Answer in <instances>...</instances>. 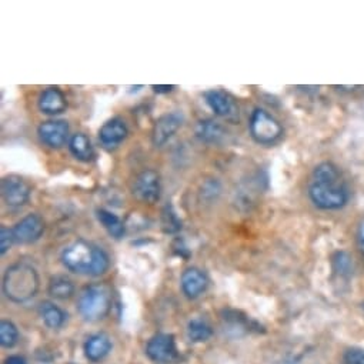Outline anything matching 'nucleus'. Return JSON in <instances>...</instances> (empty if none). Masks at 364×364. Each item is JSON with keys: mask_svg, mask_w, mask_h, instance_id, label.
Wrapping results in <instances>:
<instances>
[{"mask_svg": "<svg viewBox=\"0 0 364 364\" xmlns=\"http://www.w3.org/2000/svg\"><path fill=\"white\" fill-rule=\"evenodd\" d=\"M205 100L216 116L229 122H239V106L226 92L218 89L208 90L205 93Z\"/></svg>", "mask_w": 364, "mask_h": 364, "instance_id": "nucleus-10", "label": "nucleus"}, {"mask_svg": "<svg viewBox=\"0 0 364 364\" xmlns=\"http://www.w3.org/2000/svg\"><path fill=\"white\" fill-rule=\"evenodd\" d=\"M15 242V236H14V230L6 228V226H2L0 228V255H6L12 246H14Z\"/></svg>", "mask_w": 364, "mask_h": 364, "instance_id": "nucleus-26", "label": "nucleus"}, {"mask_svg": "<svg viewBox=\"0 0 364 364\" xmlns=\"http://www.w3.org/2000/svg\"><path fill=\"white\" fill-rule=\"evenodd\" d=\"M213 334L210 324L202 318H193L188 324V336L193 343L208 341Z\"/></svg>", "mask_w": 364, "mask_h": 364, "instance_id": "nucleus-22", "label": "nucleus"}, {"mask_svg": "<svg viewBox=\"0 0 364 364\" xmlns=\"http://www.w3.org/2000/svg\"><path fill=\"white\" fill-rule=\"evenodd\" d=\"M12 230H14L16 243L32 245L38 242L45 233V222L39 215L31 213L23 219H21Z\"/></svg>", "mask_w": 364, "mask_h": 364, "instance_id": "nucleus-11", "label": "nucleus"}, {"mask_svg": "<svg viewBox=\"0 0 364 364\" xmlns=\"http://www.w3.org/2000/svg\"><path fill=\"white\" fill-rule=\"evenodd\" d=\"M346 364H364V350L358 347H351L344 353Z\"/></svg>", "mask_w": 364, "mask_h": 364, "instance_id": "nucleus-27", "label": "nucleus"}, {"mask_svg": "<svg viewBox=\"0 0 364 364\" xmlns=\"http://www.w3.org/2000/svg\"><path fill=\"white\" fill-rule=\"evenodd\" d=\"M49 294L58 300H69L75 294V284L65 276H56L49 283Z\"/></svg>", "mask_w": 364, "mask_h": 364, "instance_id": "nucleus-21", "label": "nucleus"}, {"mask_svg": "<svg viewBox=\"0 0 364 364\" xmlns=\"http://www.w3.org/2000/svg\"><path fill=\"white\" fill-rule=\"evenodd\" d=\"M196 137L206 144H219L226 137L225 127L215 119L199 120L195 127Z\"/></svg>", "mask_w": 364, "mask_h": 364, "instance_id": "nucleus-17", "label": "nucleus"}, {"mask_svg": "<svg viewBox=\"0 0 364 364\" xmlns=\"http://www.w3.org/2000/svg\"><path fill=\"white\" fill-rule=\"evenodd\" d=\"M18 340H19L18 327L9 320L0 321V344L6 348H12L14 346H16Z\"/></svg>", "mask_w": 364, "mask_h": 364, "instance_id": "nucleus-23", "label": "nucleus"}, {"mask_svg": "<svg viewBox=\"0 0 364 364\" xmlns=\"http://www.w3.org/2000/svg\"><path fill=\"white\" fill-rule=\"evenodd\" d=\"M358 245H360V249H361V252L364 253V222L361 223V226H360V230H358Z\"/></svg>", "mask_w": 364, "mask_h": 364, "instance_id": "nucleus-31", "label": "nucleus"}, {"mask_svg": "<svg viewBox=\"0 0 364 364\" xmlns=\"http://www.w3.org/2000/svg\"><path fill=\"white\" fill-rule=\"evenodd\" d=\"M5 364H28V361H26L25 357L15 354V355L8 357V358L5 360Z\"/></svg>", "mask_w": 364, "mask_h": 364, "instance_id": "nucleus-29", "label": "nucleus"}, {"mask_svg": "<svg viewBox=\"0 0 364 364\" xmlns=\"http://www.w3.org/2000/svg\"><path fill=\"white\" fill-rule=\"evenodd\" d=\"M279 364H291V363H279Z\"/></svg>", "mask_w": 364, "mask_h": 364, "instance_id": "nucleus-32", "label": "nucleus"}, {"mask_svg": "<svg viewBox=\"0 0 364 364\" xmlns=\"http://www.w3.org/2000/svg\"><path fill=\"white\" fill-rule=\"evenodd\" d=\"M363 309H364V304H363Z\"/></svg>", "mask_w": 364, "mask_h": 364, "instance_id": "nucleus-33", "label": "nucleus"}, {"mask_svg": "<svg viewBox=\"0 0 364 364\" xmlns=\"http://www.w3.org/2000/svg\"><path fill=\"white\" fill-rule=\"evenodd\" d=\"M129 136L127 124L120 117H113L107 120L99 130V140L106 149L119 147Z\"/></svg>", "mask_w": 364, "mask_h": 364, "instance_id": "nucleus-13", "label": "nucleus"}, {"mask_svg": "<svg viewBox=\"0 0 364 364\" xmlns=\"http://www.w3.org/2000/svg\"><path fill=\"white\" fill-rule=\"evenodd\" d=\"M333 264H334V270L338 272L340 274H348L351 272V266H353L350 256L344 252H338L334 255Z\"/></svg>", "mask_w": 364, "mask_h": 364, "instance_id": "nucleus-25", "label": "nucleus"}, {"mask_svg": "<svg viewBox=\"0 0 364 364\" xmlns=\"http://www.w3.org/2000/svg\"><path fill=\"white\" fill-rule=\"evenodd\" d=\"M69 123L66 120H48L38 127L41 141L50 149H60L69 139Z\"/></svg>", "mask_w": 364, "mask_h": 364, "instance_id": "nucleus-12", "label": "nucleus"}, {"mask_svg": "<svg viewBox=\"0 0 364 364\" xmlns=\"http://www.w3.org/2000/svg\"><path fill=\"white\" fill-rule=\"evenodd\" d=\"M309 196L323 210H337L347 203L348 189L337 166L324 161L314 167L309 183Z\"/></svg>", "mask_w": 364, "mask_h": 364, "instance_id": "nucleus-1", "label": "nucleus"}, {"mask_svg": "<svg viewBox=\"0 0 364 364\" xmlns=\"http://www.w3.org/2000/svg\"><path fill=\"white\" fill-rule=\"evenodd\" d=\"M202 195H203L206 199H210V200L216 199V198L220 195V185H219V181H218L216 178H212V180L206 181L205 186H203Z\"/></svg>", "mask_w": 364, "mask_h": 364, "instance_id": "nucleus-28", "label": "nucleus"}, {"mask_svg": "<svg viewBox=\"0 0 364 364\" xmlns=\"http://www.w3.org/2000/svg\"><path fill=\"white\" fill-rule=\"evenodd\" d=\"M151 89L156 93H168L174 89V86H168V85H159V86H151Z\"/></svg>", "mask_w": 364, "mask_h": 364, "instance_id": "nucleus-30", "label": "nucleus"}, {"mask_svg": "<svg viewBox=\"0 0 364 364\" xmlns=\"http://www.w3.org/2000/svg\"><path fill=\"white\" fill-rule=\"evenodd\" d=\"M60 260L69 272L93 277L105 274L110 266L107 253L102 247L86 240H76L66 246Z\"/></svg>", "mask_w": 364, "mask_h": 364, "instance_id": "nucleus-2", "label": "nucleus"}, {"mask_svg": "<svg viewBox=\"0 0 364 364\" xmlns=\"http://www.w3.org/2000/svg\"><path fill=\"white\" fill-rule=\"evenodd\" d=\"M68 100L65 93L58 87H48L39 97V109L42 113L49 116L60 114L66 110Z\"/></svg>", "mask_w": 364, "mask_h": 364, "instance_id": "nucleus-15", "label": "nucleus"}, {"mask_svg": "<svg viewBox=\"0 0 364 364\" xmlns=\"http://www.w3.org/2000/svg\"><path fill=\"white\" fill-rule=\"evenodd\" d=\"M69 150L80 161L89 163L95 159V147L85 133H76L70 137Z\"/></svg>", "mask_w": 364, "mask_h": 364, "instance_id": "nucleus-18", "label": "nucleus"}, {"mask_svg": "<svg viewBox=\"0 0 364 364\" xmlns=\"http://www.w3.org/2000/svg\"><path fill=\"white\" fill-rule=\"evenodd\" d=\"M249 129L252 137L259 144H273L283 134V127L280 122L267 110L260 107L252 112Z\"/></svg>", "mask_w": 364, "mask_h": 364, "instance_id": "nucleus-5", "label": "nucleus"}, {"mask_svg": "<svg viewBox=\"0 0 364 364\" xmlns=\"http://www.w3.org/2000/svg\"><path fill=\"white\" fill-rule=\"evenodd\" d=\"M133 195L137 200L147 205L159 202L161 196L160 174L151 168L140 171L134 178Z\"/></svg>", "mask_w": 364, "mask_h": 364, "instance_id": "nucleus-6", "label": "nucleus"}, {"mask_svg": "<svg viewBox=\"0 0 364 364\" xmlns=\"http://www.w3.org/2000/svg\"><path fill=\"white\" fill-rule=\"evenodd\" d=\"M112 309V291L105 284H92L82 290L77 299V310L86 321L105 318Z\"/></svg>", "mask_w": 364, "mask_h": 364, "instance_id": "nucleus-4", "label": "nucleus"}, {"mask_svg": "<svg viewBox=\"0 0 364 364\" xmlns=\"http://www.w3.org/2000/svg\"><path fill=\"white\" fill-rule=\"evenodd\" d=\"M180 286L186 297L196 299L206 291L209 286V279L203 270L198 267H189L181 274Z\"/></svg>", "mask_w": 364, "mask_h": 364, "instance_id": "nucleus-14", "label": "nucleus"}, {"mask_svg": "<svg viewBox=\"0 0 364 364\" xmlns=\"http://www.w3.org/2000/svg\"><path fill=\"white\" fill-rule=\"evenodd\" d=\"M32 189L26 181L15 174L6 176L2 180V198L9 208H23L29 203Z\"/></svg>", "mask_w": 364, "mask_h": 364, "instance_id": "nucleus-7", "label": "nucleus"}, {"mask_svg": "<svg viewBox=\"0 0 364 364\" xmlns=\"http://www.w3.org/2000/svg\"><path fill=\"white\" fill-rule=\"evenodd\" d=\"M39 313H41V317H42L43 323L49 328H53V330L60 328L65 324L66 318H68V314L59 306H56L52 301L41 303Z\"/></svg>", "mask_w": 364, "mask_h": 364, "instance_id": "nucleus-20", "label": "nucleus"}, {"mask_svg": "<svg viewBox=\"0 0 364 364\" xmlns=\"http://www.w3.org/2000/svg\"><path fill=\"white\" fill-rule=\"evenodd\" d=\"M147 357L159 364L173 363L177 358V348L176 341L171 334L167 333H157L154 334L146 346Z\"/></svg>", "mask_w": 364, "mask_h": 364, "instance_id": "nucleus-8", "label": "nucleus"}, {"mask_svg": "<svg viewBox=\"0 0 364 364\" xmlns=\"http://www.w3.org/2000/svg\"><path fill=\"white\" fill-rule=\"evenodd\" d=\"M4 293L15 303H26L33 299L41 287L38 270L26 262H19L8 267L4 276Z\"/></svg>", "mask_w": 364, "mask_h": 364, "instance_id": "nucleus-3", "label": "nucleus"}, {"mask_svg": "<svg viewBox=\"0 0 364 364\" xmlns=\"http://www.w3.org/2000/svg\"><path fill=\"white\" fill-rule=\"evenodd\" d=\"M161 228L164 233H177L181 229V220L177 218L171 205H166L161 212Z\"/></svg>", "mask_w": 364, "mask_h": 364, "instance_id": "nucleus-24", "label": "nucleus"}, {"mask_svg": "<svg viewBox=\"0 0 364 364\" xmlns=\"http://www.w3.org/2000/svg\"><path fill=\"white\" fill-rule=\"evenodd\" d=\"M85 355L93 361L97 363L103 360L112 350V338L105 333H96L87 337L83 346Z\"/></svg>", "mask_w": 364, "mask_h": 364, "instance_id": "nucleus-16", "label": "nucleus"}, {"mask_svg": "<svg viewBox=\"0 0 364 364\" xmlns=\"http://www.w3.org/2000/svg\"><path fill=\"white\" fill-rule=\"evenodd\" d=\"M96 218L99 220V223L105 228V230L114 239H122L124 236L126 228L123 220L114 215L110 210L106 209H97L96 210Z\"/></svg>", "mask_w": 364, "mask_h": 364, "instance_id": "nucleus-19", "label": "nucleus"}, {"mask_svg": "<svg viewBox=\"0 0 364 364\" xmlns=\"http://www.w3.org/2000/svg\"><path fill=\"white\" fill-rule=\"evenodd\" d=\"M185 116L181 112L174 110L160 116L151 129V141L156 147L164 146L176 133L183 126Z\"/></svg>", "mask_w": 364, "mask_h": 364, "instance_id": "nucleus-9", "label": "nucleus"}]
</instances>
